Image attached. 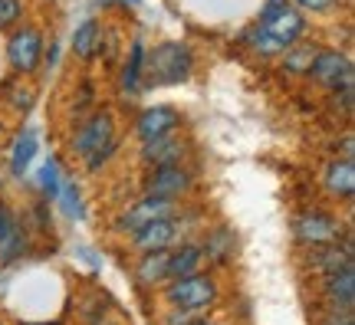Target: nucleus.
Instances as JSON below:
<instances>
[{
	"mask_svg": "<svg viewBox=\"0 0 355 325\" xmlns=\"http://www.w3.org/2000/svg\"><path fill=\"white\" fill-rule=\"evenodd\" d=\"M56 204H60V211L63 217L69 220H86V200H83V191L73 177H63V188L56 194Z\"/></svg>",
	"mask_w": 355,
	"mask_h": 325,
	"instance_id": "nucleus-25",
	"label": "nucleus"
},
{
	"mask_svg": "<svg viewBox=\"0 0 355 325\" xmlns=\"http://www.w3.org/2000/svg\"><path fill=\"white\" fill-rule=\"evenodd\" d=\"M343 155H336V158H345V161H352V155H355V138H352V132L349 135H343Z\"/></svg>",
	"mask_w": 355,
	"mask_h": 325,
	"instance_id": "nucleus-33",
	"label": "nucleus"
},
{
	"mask_svg": "<svg viewBox=\"0 0 355 325\" xmlns=\"http://www.w3.org/2000/svg\"><path fill=\"white\" fill-rule=\"evenodd\" d=\"M319 325H355L352 313H326L319 319Z\"/></svg>",
	"mask_w": 355,
	"mask_h": 325,
	"instance_id": "nucleus-31",
	"label": "nucleus"
},
{
	"mask_svg": "<svg viewBox=\"0 0 355 325\" xmlns=\"http://www.w3.org/2000/svg\"><path fill=\"white\" fill-rule=\"evenodd\" d=\"M69 151L86 164V171H99L119 155V122L112 109H92L79 118L76 132L69 138Z\"/></svg>",
	"mask_w": 355,
	"mask_h": 325,
	"instance_id": "nucleus-2",
	"label": "nucleus"
},
{
	"mask_svg": "<svg viewBox=\"0 0 355 325\" xmlns=\"http://www.w3.org/2000/svg\"><path fill=\"white\" fill-rule=\"evenodd\" d=\"M201 270H204V253H201V243H198V240H184V243L171 247V256H168V276H171V279L201 273Z\"/></svg>",
	"mask_w": 355,
	"mask_h": 325,
	"instance_id": "nucleus-21",
	"label": "nucleus"
},
{
	"mask_svg": "<svg viewBox=\"0 0 355 325\" xmlns=\"http://www.w3.org/2000/svg\"><path fill=\"white\" fill-rule=\"evenodd\" d=\"M20 325H60V322H20Z\"/></svg>",
	"mask_w": 355,
	"mask_h": 325,
	"instance_id": "nucleus-38",
	"label": "nucleus"
},
{
	"mask_svg": "<svg viewBox=\"0 0 355 325\" xmlns=\"http://www.w3.org/2000/svg\"><path fill=\"white\" fill-rule=\"evenodd\" d=\"M201 253H204V263L227 266V263H234V256H237V234L224 224L211 227L201 240Z\"/></svg>",
	"mask_w": 355,
	"mask_h": 325,
	"instance_id": "nucleus-17",
	"label": "nucleus"
},
{
	"mask_svg": "<svg viewBox=\"0 0 355 325\" xmlns=\"http://www.w3.org/2000/svg\"><path fill=\"white\" fill-rule=\"evenodd\" d=\"M296 10L303 13H332V10H339V7H345V0H290Z\"/></svg>",
	"mask_w": 355,
	"mask_h": 325,
	"instance_id": "nucleus-28",
	"label": "nucleus"
},
{
	"mask_svg": "<svg viewBox=\"0 0 355 325\" xmlns=\"http://www.w3.org/2000/svg\"><path fill=\"white\" fill-rule=\"evenodd\" d=\"M178 128H181V112H178L175 105H152V109H141L139 118H135V135H139V141L175 135Z\"/></svg>",
	"mask_w": 355,
	"mask_h": 325,
	"instance_id": "nucleus-13",
	"label": "nucleus"
},
{
	"mask_svg": "<svg viewBox=\"0 0 355 325\" xmlns=\"http://www.w3.org/2000/svg\"><path fill=\"white\" fill-rule=\"evenodd\" d=\"M40 141H37V128H24L20 135L13 138L10 145V175L13 177H24L30 171V164L37 158Z\"/></svg>",
	"mask_w": 355,
	"mask_h": 325,
	"instance_id": "nucleus-22",
	"label": "nucleus"
},
{
	"mask_svg": "<svg viewBox=\"0 0 355 325\" xmlns=\"http://www.w3.org/2000/svg\"><path fill=\"white\" fill-rule=\"evenodd\" d=\"M168 256L171 250H155V253H141L135 263V283L141 289H162L171 283L168 276Z\"/></svg>",
	"mask_w": 355,
	"mask_h": 325,
	"instance_id": "nucleus-19",
	"label": "nucleus"
},
{
	"mask_svg": "<svg viewBox=\"0 0 355 325\" xmlns=\"http://www.w3.org/2000/svg\"><path fill=\"white\" fill-rule=\"evenodd\" d=\"M181 213V204L178 200H162V197H152V194H141L132 207L119 213V220H115V230L119 234H139L141 227L155 224V220H165V217H175Z\"/></svg>",
	"mask_w": 355,
	"mask_h": 325,
	"instance_id": "nucleus-9",
	"label": "nucleus"
},
{
	"mask_svg": "<svg viewBox=\"0 0 355 325\" xmlns=\"http://www.w3.org/2000/svg\"><path fill=\"white\" fill-rule=\"evenodd\" d=\"M306 266L322 279V276L343 273V270H355V253H352V240L345 237L339 243H326V247H313L306 256Z\"/></svg>",
	"mask_w": 355,
	"mask_h": 325,
	"instance_id": "nucleus-12",
	"label": "nucleus"
},
{
	"mask_svg": "<svg viewBox=\"0 0 355 325\" xmlns=\"http://www.w3.org/2000/svg\"><path fill=\"white\" fill-rule=\"evenodd\" d=\"M30 247H33V240H30V230L24 227V217L10 204L0 200V263L10 266V263L24 260Z\"/></svg>",
	"mask_w": 355,
	"mask_h": 325,
	"instance_id": "nucleus-11",
	"label": "nucleus"
},
{
	"mask_svg": "<svg viewBox=\"0 0 355 325\" xmlns=\"http://www.w3.org/2000/svg\"><path fill=\"white\" fill-rule=\"evenodd\" d=\"M43 50H46V33L33 24H20L7 33V66L17 79L33 76L43 66Z\"/></svg>",
	"mask_w": 355,
	"mask_h": 325,
	"instance_id": "nucleus-5",
	"label": "nucleus"
},
{
	"mask_svg": "<svg viewBox=\"0 0 355 325\" xmlns=\"http://www.w3.org/2000/svg\"><path fill=\"white\" fill-rule=\"evenodd\" d=\"M194 73V50L181 39L155 43V50H145V86H181Z\"/></svg>",
	"mask_w": 355,
	"mask_h": 325,
	"instance_id": "nucleus-3",
	"label": "nucleus"
},
{
	"mask_svg": "<svg viewBox=\"0 0 355 325\" xmlns=\"http://www.w3.org/2000/svg\"><path fill=\"white\" fill-rule=\"evenodd\" d=\"M188 155V141L178 135L165 138H152V141H141V161L148 168H162V164H181Z\"/></svg>",
	"mask_w": 355,
	"mask_h": 325,
	"instance_id": "nucleus-16",
	"label": "nucleus"
},
{
	"mask_svg": "<svg viewBox=\"0 0 355 325\" xmlns=\"http://www.w3.org/2000/svg\"><path fill=\"white\" fill-rule=\"evenodd\" d=\"M119 30L115 26H102V39H99V56L105 63H115V53H119Z\"/></svg>",
	"mask_w": 355,
	"mask_h": 325,
	"instance_id": "nucleus-29",
	"label": "nucleus"
},
{
	"mask_svg": "<svg viewBox=\"0 0 355 325\" xmlns=\"http://www.w3.org/2000/svg\"><path fill=\"white\" fill-rule=\"evenodd\" d=\"M194 220V213H175L165 220H155V224L141 227L139 234H132V247L139 253H155V250H171L178 243L188 240V224Z\"/></svg>",
	"mask_w": 355,
	"mask_h": 325,
	"instance_id": "nucleus-7",
	"label": "nucleus"
},
{
	"mask_svg": "<svg viewBox=\"0 0 355 325\" xmlns=\"http://www.w3.org/2000/svg\"><path fill=\"white\" fill-rule=\"evenodd\" d=\"M316 43H293L290 50L279 56V69L290 76V79H300V76H309V66H313V56H316Z\"/></svg>",
	"mask_w": 355,
	"mask_h": 325,
	"instance_id": "nucleus-23",
	"label": "nucleus"
},
{
	"mask_svg": "<svg viewBox=\"0 0 355 325\" xmlns=\"http://www.w3.org/2000/svg\"><path fill=\"white\" fill-rule=\"evenodd\" d=\"M3 92H10V96H7V105H10L17 115H26L33 109V102H37V92H33V86H26V82H7Z\"/></svg>",
	"mask_w": 355,
	"mask_h": 325,
	"instance_id": "nucleus-26",
	"label": "nucleus"
},
{
	"mask_svg": "<svg viewBox=\"0 0 355 325\" xmlns=\"http://www.w3.org/2000/svg\"><path fill=\"white\" fill-rule=\"evenodd\" d=\"M43 63L50 66V69H53L56 63H60V43H50V46L43 50Z\"/></svg>",
	"mask_w": 355,
	"mask_h": 325,
	"instance_id": "nucleus-34",
	"label": "nucleus"
},
{
	"mask_svg": "<svg viewBox=\"0 0 355 325\" xmlns=\"http://www.w3.org/2000/svg\"><path fill=\"white\" fill-rule=\"evenodd\" d=\"M141 76H145V39L135 37L128 43V53L122 60V69H119V89H122L125 99H139L141 96V89H145Z\"/></svg>",
	"mask_w": 355,
	"mask_h": 325,
	"instance_id": "nucleus-15",
	"label": "nucleus"
},
{
	"mask_svg": "<svg viewBox=\"0 0 355 325\" xmlns=\"http://www.w3.org/2000/svg\"><path fill=\"white\" fill-rule=\"evenodd\" d=\"M0 132H3V125H0Z\"/></svg>",
	"mask_w": 355,
	"mask_h": 325,
	"instance_id": "nucleus-39",
	"label": "nucleus"
},
{
	"mask_svg": "<svg viewBox=\"0 0 355 325\" xmlns=\"http://www.w3.org/2000/svg\"><path fill=\"white\" fill-rule=\"evenodd\" d=\"M102 20L99 17H86L83 24L73 30V39H69V50L79 63H92L99 56V39H102Z\"/></svg>",
	"mask_w": 355,
	"mask_h": 325,
	"instance_id": "nucleus-20",
	"label": "nucleus"
},
{
	"mask_svg": "<svg viewBox=\"0 0 355 325\" xmlns=\"http://www.w3.org/2000/svg\"><path fill=\"white\" fill-rule=\"evenodd\" d=\"M194 191V175L184 164H162V168H148V177H145V194L162 200H181L191 197Z\"/></svg>",
	"mask_w": 355,
	"mask_h": 325,
	"instance_id": "nucleus-10",
	"label": "nucleus"
},
{
	"mask_svg": "<svg viewBox=\"0 0 355 325\" xmlns=\"http://www.w3.org/2000/svg\"><path fill=\"white\" fill-rule=\"evenodd\" d=\"M194 319H198V315H191V313H178V309H168V319H165V322H168V325H191Z\"/></svg>",
	"mask_w": 355,
	"mask_h": 325,
	"instance_id": "nucleus-32",
	"label": "nucleus"
},
{
	"mask_svg": "<svg viewBox=\"0 0 355 325\" xmlns=\"http://www.w3.org/2000/svg\"><path fill=\"white\" fill-rule=\"evenodd\" d=\"M309 79L319 82L322 89H329V92L352 89L355 66H352V60H349V53H343V50H316L313 66H309Z\"/></svg>",
	"mask_w": 355,
	"mask_h": 325,
	"instance_id": "nucleus-8",
	"label": "nucleus"
},
{
	"mask_svg": "<svg viewBox=\"0 0 355 325\" xmlns=\"http://www.w3.org/2000/svg\"><path fill=\"white\" fill-rule=\"evenodd\" d=\"M26 3L24 0H0V33H10L20 24H26Z\"/></svg>",
	"mask_w": 355,
	"mask_h": 325,
	"instance_id": "nucleus-27",
	"label": "nucleus"
},
{
	"mask_svg": "<svg viewBox=\"0 0 355 325\" xmlns=\"http://www.w3.org/2000/svg\"><path fill=\"white\" fill-rule=\"evenodd\" d=\"M165 289V302L168 309H178V313H191L204 319V315L214 309L220 302V283H217L214 273H191V276H181V279H171Z\"/></svg>",
	"mask_w": 355,
	"mask_h": 325,
	"instance_id": "nucleus-4",
	"label": "nucleus"
},
{
	"mask_svg": "<svg viewBox=\"0 0 355 325\" xmlns=\"http://www.w3.org/2000/svg\"><path fill=\"white\" fill-rule=\"evenodd\" d=\"M293 240L303 243L306 250L313 247H326V243H339V240L349 237L345 230V220H339L336 213L322 211V207H309V211H300L293 217Z\"/></svg>",
	"mask_w": 355,
	"mask_h": 325,
	"instance_id": "nucleus-6",
	"label": "nucleus"
},
{
	"mask_svg": "<svg viewBox=\"0 0 355 325\" xmlns=\"http://www.w3.org/2000/svg\"><path fill=\"white\" fill-rule=\"evenodd\" d=\"M37 188L40 194H43V200L50 204V200H56V194H60V188H63V164H60V158H46V161L40 164L37 171Z\"/></svg>",
	"mask_w": 355,
	"mask_h": 325,
	"instance_id": "nucleus-24",
	"label": "nucleus"
},
{
	"mask_svg": "<svg viewBox=\"0 0 355 325\" xmlns=\"http://www.w3.org/2000/svg\"><path fill=\"white\" fill-rule=\"evenodd\" d=\"M319 296L329 306V313H355V270L322 276Z\"/></svg>",
	"mask_w": 355,
	"mask_h": 325,
	"instance_id": "nucleus-14",
	"label": "nucleus"
},
{
	"mask_svg": "<svg viewBox=\"0 0 355 325\" xmlns=\"http://www.w3.org/2000/svg\"><path fill=\"white\" fill-rule=\"evenodd\" d=\"M191 325H224V322H214V319H207V315H204V319H194Z\"/></svg>",
	"mask_w": 355,
	"mask_h": 325,
	"instance_id": "nucleus-35",
	"label": "nucleus"
},
{
	"mask_svg": "<svg viewBox=\"0 0 355 325\" xmlns=\"http://www.w3.org/2000/svg\"><path fill=\"white\" fill-rule=\"evenodd\" d=\"M30 220H33V227H30V230H50V227H53L50 204H46V200H37V204L30 207Z\"/></svg>",
	"mask_w": 355,
	"mask_h": 325,
	"instance_id": "nucleus-30",
	"label": "nucleus"
},
{
	"mask_svg": "<svg viewBox=\"0 0 355 325\" xmlns=\"http://www.w3.org/2000/svg\"><path fill=\"white\" fill-rule=\"evenodd\" d=\"M322 188L326 194L336 200H349L355 197V164L345 161V158H332L326 168H322Z\"/></svg>",
	"mask_w": 355,
	"mask_h": 325,
	"instance_id": "nucleus-18",
	"label": "nucleus"
},
{
	"mask_svg": "<svg viewBox=\"0 0 355 325\" xmlns=\"http://www.w3.org/2000/svg\"><path fill=\"white\" fill-rule=\"evenodd\" d=\"M99 325H122V322H119V319H102Z\"/></svg>",
	"mask_w": 355,
	"mask_h": 325,
	"instance_id": "nucleus-37",
	"label": "nucleus"
},
{
	"mask_svg": "<svg viewBox=\"0 0 355 325\" xmlns=\"http://www.w3.org/2000/svg\"><path fill=\"white\" fill-rule=\"evenodd\" d=\"M109 3H122V7H139L141 0H109Z\"/></svg>",
	"mask_w": 355,
	"mask_h": 325,
	"instance_id": "nucleus-36",
	"label": "nucleus"
},
{
	"mask_svg": "<svg viewBox=\"0 0 355 325\" xmlns=\"http://www.w3.org/2000/svg\"><path fill=\"white\" fill-rule=\"evenodd\" d=\"M309 30V17L293 7L290 0H263L260 17L243 30L241 43L260 60H279L293 43H300Z\"/></svg>",
	"mask_w": 355,
	"mask_h": 325,
	"instance_id": "nucleus-1",
	"label": "nucleus"
}]
</instances>
